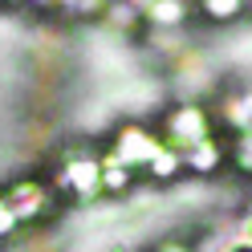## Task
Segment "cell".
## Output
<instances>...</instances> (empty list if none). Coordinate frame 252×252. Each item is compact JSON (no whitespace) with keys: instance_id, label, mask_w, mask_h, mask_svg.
Instances as JSON below:
<instances>
[{"instance_id":"7","label":"cell","mask_w":252,"mask_h":252,"mask_svg":"<svg viewBox=\"0 0 252 252\" xmlns=\"http://www.w3.org/2000/svg\"><path fill=\"white\" fill-rule=\"evenodd\" d=\"M216 163H220V143H212V138H203L199 147L187 151V167L191 171H212Z\"/></svg>"},{"instance_id":"12","label":"cell","mask_w":252,"mask_h":252,"mask_svg":"<svg viewBox=\"0 0 252 252\" xmlns=\"http://www.w3.org/2000/svg\"><path fill=\"white\" fill-rule=\"evenodd\" d=\"M17 224H21V220H17V216H12V208H8V199H4V195H0V236H8V232H12V228H17Z\"/></svg>"},{"instance_id":"1","label":"cell","mask_w":252,"mask_h":252,"mask_svg":"<svg viewBox=\"0 0 252 252\" xmlns=\"http://www.w3.org/2000/svg\"><path fill=\"white\" fill-rule=\"evenodd\" d=\"M167 147L159 143L155 134H147L143 126H122L118 130V143H114V159L122 167H155V159H159Z\"/></svg>"},{"instance_id":"4","label":"cell","mask_w":252,"mask_h":252,"mask_svg":"<svg viewBox=\"0 0 252 252\" xmlns=\"http://www.w3.org/2000/svg\"><path fill=\"white\" fill-rule=\"evenodd\" d=\"M61 179H65V187L77 195V199H90V195H98L102 191V163L98 159H69L65 171H61Z\"/></svg>"},{"instance_id":"6","label":"cell","mask_w":252,"mask_h":252,"mask_svg":"<svg viewBox=\"0 0 252 252\" xmlns=\"http://www.w3.org/2000/svg\"><path fill=\"white\" fill-rule=\"evenodd\" d=\"M224 118L236 126V130H248V126H252V90L236 94V98L224 106Z\"/></svg>"},{"instance_id":"5","label":"cell","mask_w":252,"mask_h":252,"mask_svg":"<svg viewBox=\"0 0 252 252\" xmlns=\"http://www.w3.org/2000/svg\"><path fill=\"white\" fill-rule=\"evenodd\" d=\"M147 17L155 29H179L187 21V0H151Z\"/></svg>"},{"instance_id":"8","label":"cell","mask_w":252,"mask_h":252,"mask_svg":"<svg viewBox=\"0 0 252 252\" xmlns=\"http://www.w3.org/2000/svg\"><path fill=\"white\" fill-rule=\"evenodd\" d=\"M126 183H130V167H122L114 155H106L102 159V187L106 191H122Z\"/></svg>"},{"instance_id":"13","label":"cell","mask_w":252,"mask_h":252,"mask_svg":"<svg viewBox=\"0 0 252 252\" xmlns=\"http://www.w3.org/2000/svg\"><path fill=\"white\" fill-rule=\"evenodd\" d=\"M159 252H191V248H183V244H163Z\"/></svg>"},{"instance_id":"11","label":"cell","mask_w":252,"mask_h":252,"mask_svg":"<svg viewBox=\"0 0 252 252\" xmlns=\"http://www.w3.org/2000/svg\"><path fill=\"white\" fill-rule=\"evenodd\" d=\"M151 171H155V175H175V171H179V155H175V151H163L159 159H155Z\"/></svg>"},{"instance_id":"15","label":"cell","mask_w":252,"mask_h":252,"mask_svg":"<svg viewBox=\"0 0 252 252\" xmlns=\"http://www.w3.org/2000/svg\"><path fill=\"white\" fill-rule=\"evenodd\" d=\"M232 252H252V244H240V248H232Z\"/></svg>"},{"instance_id":"10","label":"cell","mask_w":252,"mask_h":252,"mask_svg":"<svg viewBox=\"0 0 252 252\" xmlns=\"http://www.w3.org/2000/svg\"><path fill=\"white\" fill-rule=\"evenodd\" d=\"M236 163H240L244 171H252V126H248V130H240V143H236Z\"/></svg>"},{"instance_id":"2","label":"cell","mask_w":252,"mask_h":252,"mask_svg":"<svg viewBox=\"0 0 252 252\" xmlns=\"http://www.w3.org/2000/svg\"><path fill=\"white\" fill-rule=\"evenodd\" d=\"M167 138L171 143H179V147H199L203 138H212L208 134V114H203L199 106H179L175 114L167 118Z\"/></svg>"},{"instance_id":"9","label":"cell","mask_w":252,"mask_h":252,"mask_svg":"<svg viewBox=\"0 0 252 252\" xmlns=\"http://www.w3.org/2000/svg\"><path fill=\"white\" fill-rule=\"evenodd\" d=\"M248 0H199V8L208 12L212 21H232V17H240Z\"/></svg>"},{"instance_id":"3","label":"cell","mask_w":252,"mask_h":252,"mask_svg":"<svg viewBox=\"0 0 252 252\" xmlns=\"http://www.w3.org/2000/svg\"><path fill=\"white\" fill-rule=\"evenodd\" d=\"M4 199H8V208H12V216L21 220V224H29V220H37L45 208H49V191H45V183H37V179H25V183H12L8 191H4Z\"/></svg>"},{"instance_id":"14","label":"cell","mask_w":252,"mask_h":252,"mask_svg":"<svg viewBox=\"0 0 252 252\" xmlns=\"http://www.w3.org/2000/svg\"><path fill=\"white\" fill-rule=\"evenodd\" d=\"M130 4H134V8H151V0H130Z\"/></svg>"}]
</instances>
